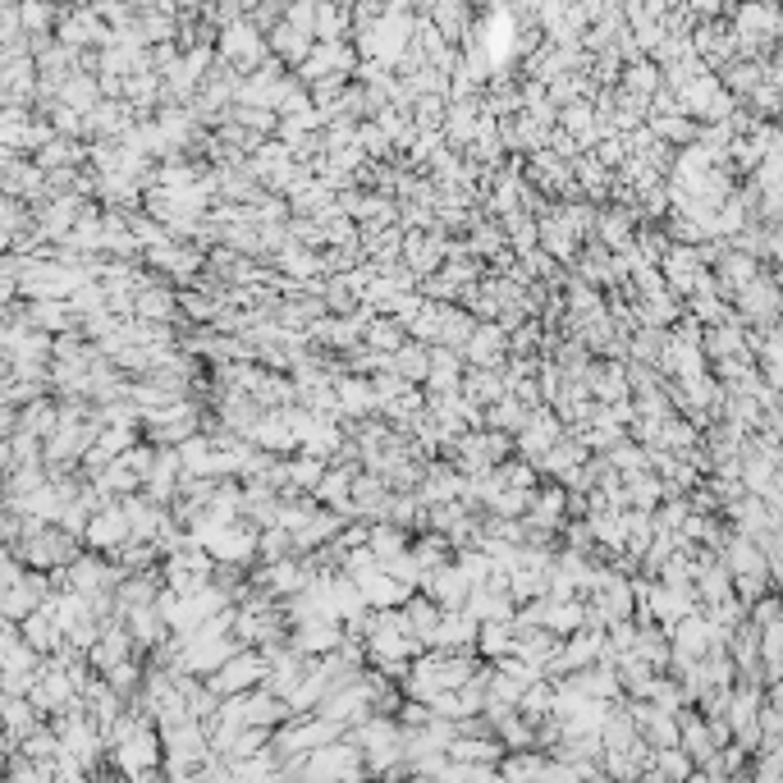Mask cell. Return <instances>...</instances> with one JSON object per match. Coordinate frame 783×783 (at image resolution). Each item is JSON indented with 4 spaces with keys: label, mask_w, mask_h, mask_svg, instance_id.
<instances>
[{
    "label": "cell",
    "mask_w": 783,
    "mask_h": 783,
    "mask_svg": "<svg viewBox=\"0 0 783 783\" xmlns=\"http://www.w3.org/2000/svg\"><path fill=\"white\" fill-rule=\"evenodd\" d=\"M266 674H271V660H266V651H248L243 646L239 655H229L225 664H220L216 674H207V687L225 701V696H239V692H252V687L266 683Z\"/></svg>",
    "instance_id": "obj_2"
},
{
    "label": "cell",
    "mask_w": 783,
    "mask_h": 783,
    "mask_svg": "<svg viewBox=\"0 0 783 783\" xmlns=\"http://www.w3.org/2000/svg\"><path fill=\"white\" fill-rule=\"evenodd\" d=\"M248 440H252V445H261V449H275V454H284V449H294V445H298V435L289 431V422H284L280 408H266V413H261L257 422H252Z\"/></svg>",
    "instance_id": "obj_16"
},
{
    "label": "cell",
    "mask_w": 783,
    "mask_h": 783,
    "mask_svg": "<svg viewBox=\"0 0 783 783\" xmlns=\"http://www.w3.org/2000/svg\"><path fill=\"white\" fill-rule=\"evenodd\" d=\"M463 394L477 399L481 408H490L495 399H504V394H509L504 367H468V371H463Z\"/></svg>",
    "instance_id": "obj_19"
},
{
    "label": "cell",
    "mask_w": 783,
    "mask_h": 783,
    "mask_svg": "<svg viewBox=\"0 0 783 783\" xmlns=\"http://www.w3.org/2000/svg\"><path fill=\"white\" fill-rule=\"evenodd\" d=\"M275 46H280V51L289 55V60H298V55L307 51V42H303V37H298V33H289V28H284L280 37H275Z\"/></svg>",
    "instance_id": "obj_50"
},
{
    "label": "cell",
    "mask_w": 783,
    "mask_h": 783,
    "mask_svg": "<svg viewBox=\"0 0 783 783\" xmlns=\"http://www.w3.org/2000/svg\"><path fill=\"white\" fill-rule=\"evenodd\" d=\"M403 609H408V623H413V632L426 642V651H431V646H435V632H440V619H445V605H440L435 596H417V591H413V596L403 600Z\"/></svg>",
    "instance_id": "obj_22"
},
{
    "label": "cell",
    "mask_w": 783,
    "mask_h": 783,
    "mask_svg": "<svg viewBox=\"0 0 783 783\" xmlns=\"http://www.w3.org/2000/svg\"><path fill=\"white\" fill-rule=\"evenodd\" d=\"M97 101V87L87 83V78H69L65 83V106H74V110H87Z\"/></svg>",
    "instance_id": "obj_44"
},
{
    "label": "cell",
    "mask_w": 783,
    "mask_h": 783,
    "mask_svg": "<svg viewBox=\"0 0 783 783\" xmlns=\"http://www.w3.org/2000/svg\"><path fill=\"white\" fill-rule=\"evenodd\" d=\"M463 358H468V367H504L509 362V330L500 321H477L472 339L463 344Z\"/></svg>",
    "instance_id": "obj_5"
},
{
    "label": "cell",
    "mask_w": 783,
    "mask_h": 783,
    "mask_svg": "<svg viewBox=\"0 0 783 783\" xmlns=\"http://www.w3.org/2000/svg\"><path fill=\"white\" fill-rule=\"evenodd\" d=\"M413 559L422 564V573H435L440 564H449V536L445 532H431L413 545Z\"/></svg>",
    "instance_id": "obj_39"
},
{
    "label": "cell",
    "mask_w": 783,
    "mask_h": 783,
    "mask_svg": "<svg viewBox=\"0 0 783 783\" xmlns=\"http://www.w3.org/2000/svg\"><path fill=\"white\" fill-rule=\"evenodd\" d=\"M83 197L78 193H60V197H51V202H42V207L33 211L37 216V229H42V239H51V243H60L69 234V229L78 225V216H83Z\"/></svg>",
    "instance_id": "obj_6"
},
{
    "label": "cell",
    "mask_w": 783,
    "mask_h": 783,
    "mask_svg": "<svg viewBox=\"0 0 783 783\" xmlns=\"http://www.w3.org/2000/svg\"><path fill=\"white\" fill-rule=\"evenodd\" d=\"M596 239L605 243V248L623 252L632 239H637V229H632V211H623V207L600 211V220H596Z\"/></svg>",
    "instance_id": "obj_26"
},
{
    "label": "cell",
    "mask_w": 783,
    "mask_h": 783,
    "mask_svg": "<svg viewBox=\"0 0 783 783\" xmlns=\"http://www.w3.org/2000/svg\"><path fill=\"white\" fill-rule=\"evenodd\" d=\"M779 289L770 284V275H756L751 284H742L738 289V307L751 316V321H774V312H779Z\"/></svg>",
    "instance_id": "obj_15"
},
{
    "label": "cell",
    "mask_w": 783,
    "mask_h": 783,
    "mask_svg": "<svg viewBox=\"0 0 783 783\" xmlns=\"http://www.w3.org/2000/svg\"><path fill=\"white\" fill-rule=\"evenodd\" d=\"M371 550L381 559H390V555H403L408 550V527H399V522H390V518H381V522H371Z\"/></svg>",
    "instance_id": "obj_36"
},
{
    "label": "cell",
    "mask_w": 783,
    "mask_h": 783,
    "mask_svg": "<svg viewBox=\"0 0 783 783\" xmlns=\"http://www.w3.org/2000/svg\"><path fill=\"white\" fill-rule=\"evenodd\" d=\"M632 651L642 655L646 664H655V669H664V664H669V642H664V637H660L655 628H642V632H637V646H632Z\"/></svg>",
    "instance_id": "obj_41"
},
{
    "label": "cell",
    "mask_w": 783,
    "mask_h": 783,
    "mask_svg": "<svg viewBox=\"0 0 783 783\" xmlns=\"http://www.w3.org/2000/svg\"><path fill=\"white\" fill-rule=\"evenodd\" d=\"M527 422H532V403H522L513 390L504 394V399H495V403L486 408V426H495V431L518 435Z\"/></svg>",
    "instance_id": "obj_24"
},
{
    "label": "cell",
    "mask_w": 783,
    "mask_h": 783,
    "mask_svg": "<svg viewBox=\"0 0 783 783\" xmlns=\"http://www.w3.org/2000/svg\"><path fill=\"white\" fill-rule=\"evenodd\" d=\"M564 303H568V335H582L596 316H605V298H600V289H596V284H587L582 275L568 280Z\"/></svg>",
    "instance_id": "obj_10"
},
{
    "label": "cell",
    "mask_w": 783,
    "mask_h": 783,
    "mask_svg": "<svg viewBox=\"0 0 783 783\" xmlns=\"http://www.w3.org/2000/svg\"><path fill=\"white\" fill-rule=\"evenodd\" d=\"M417 495H422V504L431 509V504H449L463 495V477H458L454 468H440V463H426V477L422 486H417Z\"/></svg>",
    "instance_id": "obj_21"
},
{
    "label": "cell",
    "mask_w": 783,
    "mask_h": 783,
    "mask_svg": "<svg viewBox=\"0 0 783 783\" xmlns=\"http://www.w3.org/2000/svg\"><path fill=\"white\" fill-rule=\"evenodd\" d=\"M582 243H587V239H582V234H577V229L559 216V207L541 216V248L550 252L555 261H577V257H582Z\"/></svg>",
    "instance_id": "obj_11"
},
{
    "label": "cell",
    "mask_w": 783,
    "mask_h": 783,
    "mask_svg": "<svg viewBox=\"0 0 783 783\" xmlns=\"http://www.w3.org/2000/svg\"><path fill=\"white\" fill-rule=\"evenodd\" d=\"M513 642H518V623L513 619H490V623H481L477 655H486V660H504V655H513Z\"/></svg>",
    "instance_id": "obj_25"
},
{
    "label": "cell",
    "mask_w": 783,
    "mask_h": 783,
    "mask_svg": "<svg viewBox=\"0 0 783 783\" xmlns=\"http://www.w3.org/2000/svg\"><path fill=\"white\" fill-rule=\"evenodd\" d=\"M637 248H642L651 261H664V252H669V243L660 239V229H637Z\"/></svg>",
    "instance_id": "obj_47"
},
{
    "label": "cell",
    "mask_w": 783,
    "mask_h": 783,
    "mask_svg": "<svg viewBox=\"0 0 783 783\" xmlns=\"http://www.w3.org/2000/svg\"><path fill=\"white\" fill-rule=\"evenodd\" d=\"M573 174H577V188H587V197L609 193V165L600 156H573Z\"/></svg>",
    "instance_id": "obj_35"
},
{
    "label": "cell",
    "mask_w": 783,
    "mask_h": 783,
    "mask_svg": "<svg viewBox=\"0 0 783 783\" xmlns=\"http://www.w3.org/2000/svg\"><path fill=\"white\" fill-rule=\"evenodd\" d=\"M23 637L37 646L42 655H51L55 646L65 642V628H60V619H55V609L51 605H37L28 619H23Z\"/></svg>",
    "instance_id": "obj_23"
},
{
    "label": "cell",
    "mask_w": 783,
    "mask_h": 783,
    "mask_svg": "<svg viewBox=\"0 0 783 783\" xmlns=\"http://www.w3.org/2000/svg\"><path fill=\"white\" fill-rule=\"evenodd\" d=\"M33 156H37V165H42V170H60V165H78L83 156H92V152H83V147H78V142L65 133V138H51L42 152H33Z\"/></svg>",
    "instance_id": "obj_38"
},
{
    "label": "cell",
    "mask_w": 783,
    "mask_h": 783,
    "mask_svg": "<svg viewBox=\"0 0 783 783\" xmlns=\"http://www.w3.org/2000/svg\"><path fill=\"white\" fill-rule=\"evenodd\" d=\"M367 344L371 348H385V353H399L403 344H408V326H403L399 316H376V321H371L367 326Z\"/></svg>",
    "instance_id": "obj_34"
},
{
    "label": "cell",
    "mask_w": 783,
    "mask_h": 783,
    "mask_svg": "<svg viewBox=\"0 0 783 783\" xmlns=\"http://www.w3.org/2000/svg\"><path fill=\"white\" fill-rule=\"evenodd\" d=\"M440 124H445V106L435 97H426L422 106H417V129H440Z\"/></svg>",
    "instance_id": "obj_48"
},
{
    "label": "cell",
    "mask_w": 783,
    "mask_h": 783,
    "mask_svg": "<svg viewBox=\"0 0 783 783\" xmlns=\"http://www.w3.org/2000/svg\"><path fill=\"white\" fill-rule=\"evenodd\" d=\"M335 394H339V408H344V417H371V413H381V394H376V381H367V376H358V371H344V376H335Z\"/></svg>",
    "instance_id": "obj_7"
},
{
    "label": "cell",
    "mask_w": 783,
    "mask_h": 783,
    "mask_svg": "<svg viewBox=\"0 0 783 783\" xmlns=\"http://www.w3.org/2000/svg\"><path fill=\"white\" fill-rule=\"evenodd\" d=\"M326 458H316V454H298V458H289V490L284 495H298V490H316L321 486V477H326Z\"/></svg>",
    "instance_id": "obj_32"
},
{
    "label": "cell",
    "mask_w": 783,
    "mask_h": 783,
    "mask_svg": "<svg viewBox=\"0 0 783 783\" xmlns=\"http://www.w3.org/2000/svg\"><path fill=\"white\" fill-rule=\"evenodd\" d=\"M115 756V770L129 774V779H152V774L165 770V742H161V729L152 724H142L133 738H124L120 747H110Z\"/></svg>",
    "instance_id": "obj_1"
},
{
    "label": "cell",
    "mask_w": 783,
    "mask_h": 783,
    "mask_svg": "<svg viewBox=\"0 0 783 783\" xmlns=\"http://www.w3.org/2000/svg\"><path fill=\"white\" fill-rule=\"evenodd\" d=\"M92 486H101L106 495H115V500H120V495H133V490H142V477L129 468V463H124V458H115V463H106V468L92 477Z\"/></svg>",
    "instance_id": "obj_31"
},
{
    "label": "cell",
    "mask_w": 783,
    "mask_h": 783,
    "mask_svg": "<svg viewBox=\"0 0 783 783\" xmlns=\"http://www.w3.org/2000/svg\"><path fill=\"white\" fill-rule=\"evenodd\" d=\"M435 23H445L449 33H458V28H463V5H458V0H445V5H435Z\"/></svg>",
    "instance_id": "obj_49"
},
{
    "label": "cell",
    "mask_w": 783,
    "mask_h": 783,
    "mask_svg": "<svg viewBox=\"0 0 783 783\" xmlns=\"http://www.w3.org/2000/svg\"><path fill=\"white\" fill-rule=\"evenodd\" d=\"M358 142L367 147L371 156H385V152H390V133H385L381 124H362V129H358Z\"/></svg>",
    "instance_id": "obj_46"
},
{
    "label": "cell",
    "mask_w": 783,
    "mask_h": 783,
    "mask_svg": "<svg viewBox=\"0 0 783 783\" xmlns=\"http://www.w3.org/2000/svg\"><path fill=\"white\" fill-rule=\"evenodd\" d=\"M541 344H545V339H541V326H527V321H522V326L509 335V353H536Z\"/></svg>",
    "instance_id": "obj_45"
},
{
    "label": "cell",
    "mask_w": 783,
    "mask_h": 783,
    "mask_svg": "<svg viewBox=\"0 0 783 783\" xmlns=\"http://www.w3.org/2000/svg\"><path fill=\"white\" fill-rule=\"evenodd\" d=\"M678 312H683V307L674 303V294H669V289H664V294H655V298H637V321H642V326H674Z\"/></svg>",
    "instance_id": "obj_37"
},
{
    "label": "cell",
    "mask_w": 783,
    "mask_h": 783,
    "mask_svg": "<svg viewBox=\"0 0 783 783\" xmlns=\"http://www.w3.org/2000/svg\"><path fill=\"white\" fill-rule=\"evenodd\" d=\"M362 587V596H367V605L371 609H390V605H403V600L413 596V587L408 582H399L394 573H385V568H376V573H367L358 582Z\"/></svg>",
    "instance_id": "obj_17"
},
{
    "label": "cell",
    "mask_w": 783,
    "mask_h": 783,
    "mask_svg": "<svg viewBox=\"0 0 783 783\" xmlns=\"http://www.w3.org/2000/svg\"><path fill=\"white\" fill-rule=\"evenodd\" d=\"M344 637H348L344 619H307V623H294V632H289V642L303 655H330Z\"/></svg>",
    "instance_id": "obj_8"
},
{
    "label": "cell",
    "mask_w": 783,
    "mask_h": 783,
    "mask_svg": "<svg viewBox=\"0 0 783 783\" xmlns=\"http://www.w3.org/2000/svg\"><path fill=\"white\" fill-rule=\"evenodd\" d=\"M138 316H147V321H174V316H179V298H174L165 284L147 280L138 289Z\"/></svg>",
    "instance_id": "obj_28"
},
{
    "label": "cell",
    "mask_w": 783,
    "mask_h": 783,
    "mask_svg": "<svg viewBox=\"0 0 783 783\" xmlns=\"http://www.w3.org/2000/svg\"><path fill=\"white\" fill-rule=\"evenodd\" d=\"M106 678H110V683H115V692H124V696H129V701L142 692V683H147V678H142V664L133 660V655H129V660H124V664H115V669H110Z\"/></svg>",
    "instance_id": "obj_40"
},
{
    "label": "cell",
    "mask_w": 783,
    "mask_h": 783,
    "mask_svg": "<svg viewBox=\"0 0 783 783\" xmlns=\"http://www.w3.org/2000/svg\"><path fill=\"white\" fill-rule=\"evenodd\" d=\"M83 541L92 545V550H101V555H120L124 545L133 541V522H129V513H124V500H110L106 509L92 513Z\"/></svg>",
    "instance_id": "obj_4"
},
{
    "label": "cell",
    "mask_w": 783,
    "mask_h": 783,
    "mask_svg": "<svg viewBox=\"0 0 783 783\" xmlns=\"http://www.w3.org/2000/svg\"><path fill=\"white\" fill-rule=\"evenodd\" d=\"M468 614H477L481 623L490 619H518V600H513V591H500V587H472L468 596Z\"/></svg>",
    "instance_id": "obj_18"
},
{
    "label": "cell",
    "mask_w": 783,
    "mask_h": 783,
    "mask_svg": "<svg viewBox=\"0 0 783 783\" xmlns=\"http://www.w3.org/2000/svg\"><path fill=\"white\" fill-rule=\"evenodd\" d=\"M545 765H550V756H541L536 747H522L513 756H504L500 774L504 779H545Z\"/></svg>",
    "instance_id": "obj_33"
},
{
    "label": "cell",
    "mask_w": 783,
    "mask_h": 783,
    "mask_svg": "<svg viewBox=\"0 0 783 783\" xmlns=\"http://www.w3.org/2000/svg\"><path fill=\"white\" fill-rule=\"evenodd\" d=\"M170 161H174V156H170ZM197 179H202V174H197L193 165H179V161H174V165H165V170H156L152 184H161V188H188V184H197Z\"/></svg>",
    "instance_id": "obj_42"
},
{
    "label": "cell",
    "mask_w": 783,
    "mask_h": 783,
    "mask_svg": "<svg viewBox=\"0 0 783 783\" xmlns=\"http://www.w3.org/2000/svg\"><path fill=\"white\" fill-rule=\"evenodd\" d=\"M19 431H33V435H42V440H51V435L60 431V403H51V399L23 403Z\"/></svg>",
    "instance_id": "obj_29"
},
{
    "label": "cell",
    "mask_w": 783,
    "mask_h": 783,
    "mask_svg": "<svg viewBox=\"0 0 783 783\" xmlns=\"http://www.w3.org/2000/svg\"><path fill=\"white\" fill-rule=\"evenodd\" d=\"M463 371H468V358L463 348L454 344H431V376H426V390H463Z\"/></svg>",
    "instance_id": "obj_12"
},
{
    "label": "cell",
    "mask_w": 783,
    "mask_h": 783,
    "mask_svg": "<svg viewBox=\"0 0 783 783\" xmlns=\"http://www.w3.org/2000/svg\"><path fill=\"white\" fill-rule=\"evenodd\" d=\"M564 513H568V486L564 481H555V486H536V500H532V509H527V522L559 532V527L568 522Z\"/></svg>",
    "instance_id": "obj_14"
},
{
    "label": "cell",
    "mask_w": 783,
    "mask_h": 783,
    "mask_svg": "<svg viewBox=\"0 0 783 783\" xmlns=\"http://www.w3.org/2000/svg\"><path fill=\"white\" fill-rule=\"evenodd\" d=\"M156 454H161V445H152V440H147V445H133L129 454H120V458H124V463H129L133 472H138L142 481H147V472L156 468Z\"/></svg>",
    "instance_id": "obj_43"
},
{
    "label": "cell",
    "mask_w": 783,
    "mask_h": 783,
    "mask_svg": "<svg viewBox=\"0 0 783 783\" xmlns=\"http://www.w3.org/2000/svg\"><path fill=\"white\" fill-rule=\"evenodd\" d=\"M312 577H316L312 559H307V555L303 559L289 555V559H271L266 568H257L252 587L266 591V596H275V600H289V596H298L303 587H312Z\"/></svg>",
    "instance_id": "obj_3"
},
{
    "label": "cell",
    "mask_w": 783,
    "mask_h": 783,
    "mask_svg": "<svg viewBox=\"0 0 783 783\" xmlns=\"http://www.w3.org/2000/svg\"><path fill=\"white\" fill-rule=\"evenodd\" d=\"M289 202H294V216H330V211H339V193L316 174V179H307L298 193H289Z\"/></svg>",
    "instance_id": "obj_20"
},
{
    "label": "cell",
    "mask_w": 783,
    "mask_h": 783,
    "mask_svg": "<svg viewBox=\"0 0 783 783\" xmlns=\"http://www.w3.org/2000/svg\"><path fill=\"white\" fill-rule=\"evenodd\" d=\"M422 591H426V596H435L445 609H463V605H468V596H472V582H468V573H463L458 559H454V564H440L435 573H426Z\"/></svg>",
    "instance_id": "obj_9"
},
{
    "label": "cell",
    "mask_w": 783,
    "mask_h": 783,
    "mask_svg": "<svg viewBox=\"0 0 783 783\" xmlns=\"http://www.w3.org/2000/svg\"><path fill=\"white\" fill-rule=\"evenodd\" d=\"M504 220V234H509V243H513V252H532V248H541V216H532V211L522 207V211H509V216H500Z\"/></svg>",
    "instance_id": "obj_27"
},
{
    "label": "cell",
    "mask_w": 783,
    "mask_h": 783,
    "mask_svg": "<svg viewBox=\"0 0 783 783\" xmlns=\"http://www.w3.org/2000/svg\"><path fill=\"white\" fill-rule=\"evenodd\" d=\"M394 371H399L403 381H413V385H422L426 376H431V348L422 344V339H408V344L394 353Z\"/></svg>",
    "instance_id": "obj_30"
},
{
    "label": "cell",
    "mask_w": 783,
    "mask_h": 783,
    "mask_svg": "<svg viewBox=\"0 0 783 783\" xmlns=\"http://www.w3.org/2000/svg\"><path fill=\"white\" fill-rule=\"evenodd\" d=\"M42 729V710L33 706V696H10L5 692V756L23 747V738Z\"/></svg>",
    "instance_id": "obj_13"
}]
</instances>
